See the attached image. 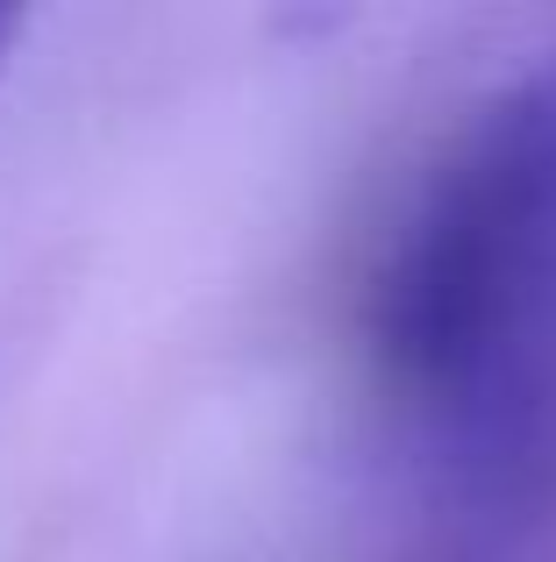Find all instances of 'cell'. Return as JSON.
Listing matches in <instances>:
<instances>
[{
	"mask_svg": "<svg viewBox=\"0 0 556 562\" xmlns=\"http://www.w3.org/2000/svg\"><path fill=\"white\" fill-rule=\"evenodd\" d=\"M349 335L429 492V562H514L556 506V50L414 165L364 249Z\"/></svg>",
	"mask_w": 556,
	"mask_h": 562,
	"instance_id": "1",
	"label": "cell"
},
{
	"mask_svg": "<svg viewBox=\"0 0 556 562\" xmlns=\"http://www.w3.org/2000/svg\"><path fill=\"white\" fill-rule=\"evenodd\" d=\"M8 29H14V22H8V14H0V43H8Z\"/></svg>",
	"mask_w": 556,
	"mask_h": 562,
	"instance_id": "2",
	"label": "cell"
}]
</instances>
